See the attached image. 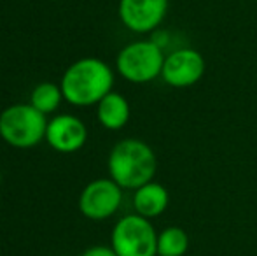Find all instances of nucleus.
Returning <instances> with one entry per match:
<instances>
[{
    "label": "nucleus",
    "instance_id": "nucleus-14",
    "mask_svg": "<svg viewBox=\"0 0 257 256\" xmlns=\"http://www.w3.org/2000/svg\"><path fill=\"white\" fill-rule=\"evenodd\" d=\"M81 256H117V253H115L112 247L95 246V247H89V249H86Z\"/></svg>",
    "mask_w": 257,
    "mask_h": 256
},
{
    "label": "nucleus",
    "instance_id": "nucleus-2",
    "mask_svg": "<svg viewBox=\"0 0 257 256\" xmlns=\"http://www.w3.org/2000/svg\"><path fill=\"white\" fill-rule=\"evenodd\" d=\"M108 174L122 190H139L154 179L158 158L140 139H122L108 154Z\"/></svg>",
    "mask_w": 257,
    "mask_h": 256
},
{
    "label": "nucleus",
    "instance_id": "nucleus-9",
    "mask_svg": "<svg viewBox=\"0 0 257 256\" xmlns=\"http://www.w3.org/2000/svg\"><path fill=\"white\" fill-rule=\"evenodd\" d=\"M86 139H88V130L79 118L60 114L48 121L46 140L53 149L60 153H75L84 146Z\"/></svg>",
    "mask_w": 257,
    "mask_h": 256
},
{
    "label": "nucleus",
    "instance_id": "nucleus-11",
    "mask_svg": "<svg viewBox=\"0 0 257 256\" xmlns=\"http://www.w3.org/2000/svg\"><path fill=\"white\" fill-rule=\"evenodd\" d=\"M130 104L121 93L110 92L96 104V114L102 127L108 130H121L130 121Z\"/></svg>",
    "mask_w": 257,
    "mask_h": 256
},
{
    "label": "nucleus",
    "instance_id": "nucleus-12",
    "mask_svg": "<svg viewBox=\"0 0 257 256\" xmlns=\"http://www.w3.org/2000/svg\"><path fill=\"white\" fill-rule=\"evenodd\" d=\"M189 249V235L180 226H168L158 235V256H184Z\"/></svg>",
    "mask_w": 257,
    "mask_h": 256
},
{
    "label": "nucleus",
    "instance_id": "nucleus-7",
    "mask_svg": "<svg viewBox=\"0 0 257 256\" xmlns=\"http://www.w3.org/2000/svg\"><path fill=\"white\" fill-rule=\"evenodd\" d=\"M122 202V188L114 179H95L82 190L79 209L89 219L102 221L114 214Z\"/></svg>",
    "mask_w": 257,
    "mask_h": 256
},
{
    "label": "nucleus",
    "instance_id": "nucleus-5",
    "mask_svg": "<svg viewBox=\"0 0 257 256\" xmlns=\"http://www.w3.org/2000/svg\"><path fill=\"white\" fill-rule=\"evenodd\" d=\"M110 242L117 256H158V233L153 223L137 212L115 223Z\"/></svg>",
    "mask_w": 257,
    "mask_h": 256
},
{
    "label": "nucleus",
    "instance_id": "nucleus-13",
    "mask_svg": "<svg viewBox=\"0 0 257 256\" xmlns=\"http://www.w3.org/2000/svg\"><path fill=\"white\" fill-rule=\"evenodd\" d=\"M61 99H63V92L61 86H56L54 82H41L34 88L30 95V104L39 109L41 113L49 114L58 109Z\"/></svg>",
    "mask_w": 257,
    "mask_h": 256
},
{
    "label": "nucleus",
    "instance_id": "nucleus-1",
    "mask_svg": "<svg viewBox=\"0 0 257 256\" xmlns=\"http://www.w3.org/2000/svg\"><path fill=\"white\" fill-rule=\"evenodd\" d=\"M114 72L98 58H81L72 63L61 77L63 99L72 106H95L112 92Z\"/></svg>",
    "mask_w": 257,
    "mask_h": 256
},
{
    "label": "nucleus",
    "instance_id": "nucleus-8",
    "mask_svg": "<svg viewBox=\"0 0 257 256\" xmlns=\"http://www.w3.org/2000/svg\"><path fill=\"white\" fill-rule=\"evenodd\" d=\"M168 0H119V18L128 30L149 34L163 23Z\"/></svg>",
    "mask_w": 257,
    "mask_h": 256
},
{
    "label": "nucleus",
    "instance_id": "nucleus-10",
    "mask_svg": "<svg viewBox=\"0 0 257 256\" xmlns=\"http://www.w3.org/2000/svg\"><path fill=\"white\" fill-rule=\"evenodd\" d=\"M168 204H170L168 190L156 181H151L147 185L140 186L139 190H135V195H133L135 212L147 219L161 216L166 211Z\"/></svg>",
    "mask_w": 257,
    "mask_h": 256
},
{
    "label": "nucleus",
    "instance_id": "nucleus-15",
    "mask_svg": "<svg viewBox=\"0 0 257 256\" xmlns=\"http://www.w3.org/2000/svg\"><path fill=\"white\" fill-rule=\"evenodd\" d=\"M0 179H2V174H0Z\"/></svg>",
    "mask_w": 257,
    "mask_h": 256
},
{
    "label": "nucleus",
    "instance_id": "nucleus-3",
    "mask_svg": "<svg viewBox=\"0 0 257 256\" xmlns=\"http://www.w3.org/2000/svg\"><path fill=\"white\" fill-rule=\"evenodd\" d=\"M48 120L46 114L32 104H14L0 114V137L9 146L28 149L46 137Z\"/></svg>",
    "mask_w": 257,
    "mask_h": 256
},
{
    "label": "nucleus",
    "instance_id": "nucleus-6",
    "mask_svg": "<svg viewBox=\"0 0 257 256\" xmlns=\"http://www.w3.org/2000/svg\"><path fill=\"white\" fill-rule=\"evenodd\" d=\"M205 74V58L193 48H179L165 56L161 77L172 88H191Z\"/></svg>",
    "mask_w": 257,
    "mask_h": 256
},
{
    "label": "nucleus",
    "instance_id": "nucleus-4",
    "mask_svg": "<svg viewBox=\"0 0 257 256\" xmlns=\"http://www.w3.org/2000/svg\"><path fill=\"white\" fill-rule=\"evenodd\" d=\"M165 53L154 41H135L119 51L115 67L130 82H151L161 75Z\"/></svg>",
    "mask_w": 257,
    "mask_h": 256
}]
</instances>
